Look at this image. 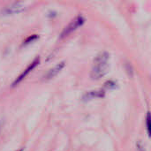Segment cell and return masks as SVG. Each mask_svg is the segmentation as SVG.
I'll return each mask as SVG.
<instances>
[{
  "label": "cell",
  "mask_w": 151,
  "mask_h": 151,
  "mask_svg": "<svg viewBox=\"0 0 151 151\" xmlns=\"http://www.w3.org/2000/svg\"><path fill=\"white\" fill-rule=\"evenodd\" d=\"M23 8L24 7L22 5H20V4H14L13 6L10 7L9 12L11 13H18V12H20L23 10Z\"/></svg>",
  "instance_id": "8"
},
{
  "label": "cell",
  "mask_w": 151,
  "mask_h": 151,
  "mask_svg": "<svg viewBox=\"0 0 151 151\" xmlns=\"http://www.w3.org/2000/svg\"><path fill=\"white\" fill-rule=\"evenodd\" d=\"M110 54L107 51L99 53L94 60L90 76L93 80H100L108 73Z\"/></svg>",
  "instance_id": "1"
},
{
  "label": "cell",
  "mask_w": 151,
  "mask_h": 151,
  "mask_svg": "<svg viewBox=\"0 0 151 151\" xmlns=\"http://www.w3.org/2000/svg\"><path fill=\"white\" fill-rule=\"evenodd\" d=\"M39 64H40V58H39V57H36V58L28 65V66H27V68H26V69H25V70L17 77V78H16V80H15V81H13V83L12 84V87H16L18 84H19V83H20V82H21V81H23V80H24V79H25V78H26V77H27V75H28V74H29V73H30L38 65H39Z\"/></svg>",
  "instance_id": "3"
},
{
  "label": "cell",
  "mask_w": 151,
  "mask_h": 151,
  "mask_svg": "<svg viewBox=\"0 0 151 151\" xmlns=\"http://www.w3.org/2000/svg\"><path fill=\"white\" fill-rule=\"evenodd\" d=\"M65 66V61H62V62H59V63H58L54 67H52L50 70H49L48 72H47V73L45 74V80H47V81H49V80H51V79H53L54 77H56L63 69H64V67Z\"/></svg>",
  "instance_id": "5"
},
{
  "label": "cell",
  "mask_w": 151,
  "mask_h": 151,
  "mask_svg": "<svg viewBox=\"0 0 151 151\" xmlns=\"http://www.w3.org/2000/svg\"><path fill=\"white\" fill-rule=\"evenodd\" d=\"M18 151H23V150H18Z\"/></svg>",
  "instance_id": "11"
},
{
  "label": "cell",
  "mask_w": 151,
  "mask_h": 151,
  "mask_svg": "<svg viewBox=\"0 0 151 151\" xmlns=\"http://www.w3.org/2000/svg\"><path fill=\"white\" fill-rule=\"evenodd\" d=\"M38 38H39V35H29L24 42H23V43H22V46H27V45H29V44H31V43H33V42H35V41H37L38 40Z\"/></svg>",
  "instance_id": "7"
},
{
  "label": "cell",
  "mask_w": 151,
  "mask_h": 151,
  "mask_svg": "<svg viewBox=\"0 0 151 151\" xmlns=\"http://www.w3.org/2000/svg\"><path fill=\"white\" fill-rule=\"evenodd\" d=\"M116 87H117V84H116V82L113 81H106V82L104 83V89H109V90H111V89L116 88Z\"/></svg>",
  "instance_id": "9"
},
{
  "label": "cell",
  "mask_w": 151,
  "mask_h": 151,
  "mask_svg": "<svg viewBox=\"0 0 151 151\" xmlns=\"http://www.w3.org/2000/svg\"><path fill=\"white\" fill-rule=\"evenodd\" d=\"M145 123H146V131H147V134L148 136L151 139V112L148 111L146 114V119H145Z\"/></svg>",
  "instance_id": "6"
},
{
  "label": "cell",
  "mask_w": 151,
  "mask_h": 151,
  "mask_svg": "<svg viewBox=\"0 0 151 151\" xmlns=\"http://www.w3.org/2000/svg\"><path fill=\"white\" fill-rule=\"evenodd\" d=\"M136 148H137V151H146L144 146L142 145V143L141 142H138L136 143Z\"/></svg>",
  "instance_id": "10"
},
{
  "label": "cell",
  "mask_w": 151,
  "mask_h": 151,
  "mask_svg": "<svg viewBox=\"0 0 151 151\" xmlns=\"http://www.w3.org/2000/svg\"><path fill=\"white\" fill-rule=\"evenodd\" d=\"M84 23H85V18L82 15H78L63 29V31L60 34V38L62 39L68 36L73 32L77 30L80 27H81Z\"/></svg>",
  "instance_id": "2"
},
{
  "label": "cell",
  "mask_w": 151,
  "mask_h": 151,
  "mask_svg": "<svg viewBox=\"0 0 151 151\" xmlns=\"http://www.w3.org/2000/svg\"><path fill=\"white\" fill-rule=\"evenodd\" d=\"M104 96H105V90L104 89L92 90V91H88L86 94H84L82 96V100L84 102H88L90 100L96 99V98H104Z\"/></svg>",
  "instance_id": "4"
}]
</instances>
